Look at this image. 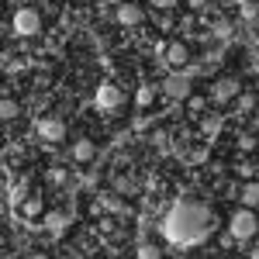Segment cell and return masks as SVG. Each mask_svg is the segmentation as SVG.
<instances>
[{
	"label": "cell",
	"mask_w": 259,
	"mask_h": 259,
	"mask_svg": "<svg viewBox=\"0 0 259 259\" xmlns=\"http://www.w3.org/2000/svg\"><path fill=\"white\" fill-rule=\"evenodd\" d=\"M211 211L197 204V200H177L169 211H166V221H162V232L173 245H197V242L207 239L211 232Z\"/></svg>",
	"instance_id": "1"
},
{
	"label": "cell",
	"mask_w": 259,
	"mask_h": 259,
	"mask_svg": "<svg viewBox=\"0 0 259 259\" xmlns=\"http://www.w3.org/2000/svg\"><path fill=\"white\" fill-rule=\"evenodd\" d=\"M11 28H14L18 38H31V35H38V31H41V14H38V11H31V7H21V11H14Z\"/></svg>",
	"instance_id": "2"
},
{
	"label": "cell",
	"mask_w": 259,
	"mask_h": 259,
	"mask_svg": "<svg viewBox=\"0 0 259 259\" xmlns=\"http://www.w3.org/2000/svg\"><path fill=\"white\" fill-rule=\"evenodd\" d=\"M228 232H232V239H239V242H245V239H252L259 232V218L245 207V211H235L232 214V221H228Z\"/></svg>",
	"instance_id": "3"
},
{
	"label": "cell",
	"mask_w": 259,
	"mask_h": 259,
	"mask_svg": "<svg viewBox=\"0 0 259 259\" xmlns=\"http://www.w3.org/2000/svg\"><path fill=\"white\" fill-rule=\"evenodd\" d=\"M121 87L118 83H100L97 94H94V104H97V111H104V114H111V111H118L121 107Z\"/></svg>",
	"instance_id": "4"
},
{
	"label": "cell",
	"mask_w": 259,
	"mask_h": 259,
	"mask_svg": "<svg viewBox=\"0 0 259 259\" xmlns=\"http://www.w3.org/2000/svg\"><path fill=\"white\" fill-rule=\"evenodd\" d=\"M35 132H38V139L45 142H62L66 139V124L59 118H38L35 121Z\"/></svg>",
	"instance_id": "5"
},
{
	"label": "cell",
	"mask_w": 259,
	"mask_h": 259,
	"mask_svg": "<svg viewBox=\"0 0 259 259\" xmlns=\"http://www.w3.org/2000/svg\"><path fill=\"white\" fill-rule=\"evenodd\" d=\"M142 7L139 4H118V11H114V21H118L121 28H135V24H142Z\"/></svg>",
	"instance_id": "6"
},
{
	"label": "cell",
	"mask_w": 259,
	"mask_h": 259,
	"mask_svg": "<svg viewBox=\"0 0 259 259\" xmlns=\"http://www.w3.org/2000/svg\"><path fill=\"white\" fill-rule=\"evenodd\" d=\"M239 80H232V76H225V80H218L214 83V90H211V100L214 104H228L232 97H239Z\"/></svg>",
	"instance_id": "7"
},
{
	"label": "cell",
	"mask_w": 259,
	"mask_h": 259,
	"mask_svg": "<svg viewBox=\"0 0 259 259\" xmlns=\"http://www.w3.org/2000/svg\"><path fill=\"white\" fill-rule=\"evenodd\" d=\"M162 90H166L169 97H177V100H187L190 97V80H187V76H169Z\"/></svg>",
	"instance_id": "8"
},
{
	"label": "cell",
	"mask_w": 259,
	"mask_h": 259,
	"mask_svg": "<svg viewBox=\"0 0 259 259\" xmlns=\"http://www.w3.org/2000/svg\"><path fill=\"white\" fill-rule=\"evenodd\" d=\"M94 152H97V149H94V142H90V139H80L76 145H73V159H76V162H90V159H94Z\"/></svg>",
	"instance_id": "9"
},
{
	"label": "cell",
	"mask_w": 259,
	"mask_h": 259,
	"mask_svg": "<svg viewBox=\"0 0 259 259\" xmlns=\"http://www.w3.org/2000/svg\"><path fill=\"white\" fill-rule=\"evenodd\" d=\"M94 211H97V214H100V211H111V214H118V211H121V200H118V197H111V194H100L97 204H94Z\"/></svg>",
	"instance_id": "10"
},
{
	"label": "cell",
	"mask_w": 259,
	"mask_h": 259,
	"mask_svg": "<svg viewBox=\"0 0 259 259\" xmlns=\"http://www.w3.org/2000/svg\"><path fill=\"white\" fill-rule=\"evenodd\" d=\"M166 59H169V66H187V59H190V56H187V45H183V41L169 45V56H166Z\"/></svg>",
	"instance_id": "11"
},
{
	"label": "cell",
	"mask_w": 259,
	"mask_h": 259,
	"mask_svg": "<svg viewBox=\"0 0 259 259\" xmlns=\"http://www.w3.org/2000/svg\"><path fill=\"white\" fill-rule=\"evenodd\" d=\"M242 204H245V207H256V204H259V183H256V180L242 187Z\"/></svg>",
	"instance_id": "12"
},
{
	"label": "cell",
	"mask_w": 259,
	"mask_h": 259,
	"mask_svg": "<svg viewBox=\"0 0 259 259\" xmlns=\"http://www.w3.org/2000/svg\"><path fill=\"white\" fill-rule=\"evenodd\" d=\"M24 183H18V187H7V204H11V207H21V204H24Z\"/></svg>",
	"instance_id": "13"
},
{
	"label": "cell",
	"mask_w": 259,
	"mask_h": 259,
	"mask_svg": "<svg viewBox=\"0 0 259 259\" xmlns=\"http://www.w3.org/2000/svg\"><path fill=\"white\" fill-rule=\"evenodd\" d=\"M21 214H24V218H38V214H41V200L38 197H28L24 204H21Z\"/></svg>",
	"instance_id": "14"
},
{
	"label": "cell",
	"mask_w": 259,
	"mask_h": 259,
	"mask_svg": "<svg viewBox=\"0 0 259 259\" xmlns=\"http://www.w3.org/2000/svg\"><path fill=\"white\" fill-rule=\"evenodd\" d=\"M152 97H156V90L145 83V87H139V107H149L152 104Z\"/></svg>",
	"instance_id": "15"
},
{
	"label": "cell",
	"mask_w": 259,
	"mask_h": 259,
	"mask_svg": "<svg viewBox=\"0 0 259 259\" xmlns=\"http://www.w3.org/2000/svg\"><path fill=\"white\" fill-rule=\"evenodd\" d=\"M252 107H256V97H252V94H242L239 97V114H249Z\"/></svg>",
	"instance_id": "16"
},
{
	"label": "cell",
	"mask_w": 259,
	"mask_h": 259,
	"mask_svg": "<svg viewBox=\"0 0 259 259\" xmlns=\"http://www.w3.org/2000/svg\"><path fill=\"white\" fill-rule=\"evenodd\" d=\"M0 114H4L7 121L18 118V104H14V100H4V104H0Z\"/></svg>",
	"instance_id": "17"
},
{
	"label": "cell",
	"mask_w": 259,
	"mask_h": 259,
	"mask_svg": "<svg viewBox=\"0 0 259 259\" xmlns=\"http://www.w3.org/2000/svg\"><path fill=\"white\" fill-rule=\"evenodd\" d=\"M114 187H118V194H135V183H132L128 177H118V183H114Z\"/></svg>",
	"instance_id": "18"
},
{
	"label": "cell",
	"mask_w": 259,
	"mask_h": 259,
	"mask_svg": "<svg viewBox=\"0 0 259 259\" xmlns=\"http://www.w3.org/2000/svg\"><path fill=\"white\" fill-rule=\"evenodd\" d=\"M239 149L242 152H252V149H256V139H252V135H239Z\"/></svg>",
	"instance_id": "19"
},
{
	"label": "cell",
	"mask_w": 259,
	"mask_h": 259,
	"mask_svg": "<svg viewBox=\"0 0 259 259\" xmlns=\"http://www.w3.org/2000/svg\"><path fill=\"white\" fill-rule=\"evenodd\" d=\"M49 180H52V183H66V169H62V166H52V169H49Z\"/></svg>",
	"instance_id": "20"
},
{
	"label": "cell",
	"mask_w": 259,
	"mask_h": 259,
	"mask_svg": "<svg viewBox=\"0 0 259 259\" xmlns=\"http://www.w3.org/2000/svg\"><path fill=\"white\" fill-rule=\"evenodd\" d=\"M45 221H49V228H52V232H59V228H62V214H49Z\"/></svg>",
	"instance_id": "21"
},
{
	"label": "cell",
	"mask_w": 259,
	"mask_h": 259,
	"mask_svg": "<svg viewBox=\"0 0 259 259\" xmlns=\"http://www.w3.org/2000/svg\"><path fill=\"white\" fill-rule=\"evenodd\" d=\"M190 111H194V114H204V100H200V97H190Z\"/></svg>",
	"instance_id": "22"
},
{
	"label": "cell",
	"mask_w": 259,
	"mask_h": 259,
	"mask_svg": "<svg viewBox=\"0 0 259 259\" xmlns=\"http://www.w3.org/2000/svg\"><path fill=\"white\" fill-rule=\"evenodd\" d=\"M239 173H242V177H252V173H256V166H252V162H239Z\"/></svg>",
	"instance_id": "23"
},
{
	"label": "cell",
	"mask_w": 259,
	"mask_h": 259,
	"mask_svg": "<svg viewBox=\"0 0 259 259\" xmlns=\"http://www.w3.org/2000/svg\"><path fill=\"white\" fill-rule=\"evenodd\" d=\"M139 256H159V249H152V245H142Z\"/></svg>",
	"instance_id": "24"
},
{
	"label": "cell",
	"mask_w": 259,
	"mask_h": 259,
	"mask_svg": "<svg viewBox=\"0 0 259 259\" xmlns=\"http://www.w3.org/2000/svg\"><path fill=\"white\" fill-rule=\"evenodd\" d=\"M100 232H114V218H104V221H100Z\"/></svg>",
	"instance_id": "25"
},
{
	"label": "cell",
	"mask_w": 259,
	"mask_h": 259,
	"mask_svg": "<svg viewBox=\"0 0 259 259\" xmlns=\"http://www.w3.org/2000/svg\"><path fill=\"white\" fill-rule=\"evenodd\" d=\"M152 4H156V7H173L177 0H152Z\"/></svg>",
	"instance_id": "26"
},
{
	"label": "cell",
	"mask_w": 259,
	"mask_h": 259,
	"mask_svg": "<svg viewBox=\"0 0 259 259\" xmlns=\"http://www.w3.org/2000/svg\"><path fill=\"white\" fill-rule=\"evenodd\" d=\"M190 7H194V11H200V7H204V0H190Z\"/></svg>",
	"instance_id": "27"
}]
</instances>
